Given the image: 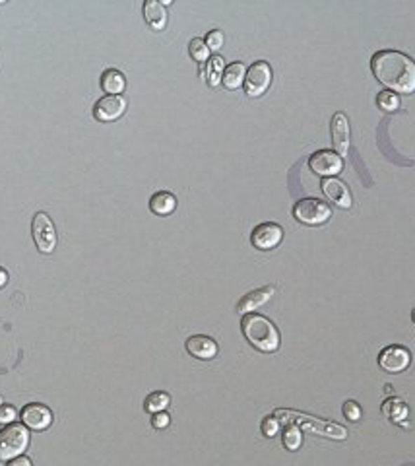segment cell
<instances>
[{"mask_svg":"<svg viewBox=\"0 0 415 466\" xmlns=\"http://www.w3.org/2000/svg\"><path fill=\"white\" fill-rule=\"evenodd\" d=\"M186 352L192 358L198 359H212L217 356V342L204 334H196L186 340Z\"/></svg>","mask_w":415,"mask_h":466,"instance_id":"obj_15","label":"cell"},{"mask_svg":"<svg viewBox=\"0 0 415 466\" xmlns=\"http://www.w3.org/2000/svg\"><path fill=\"white\" fill-rule=\"evenodd\" d=\"M126 111V100L123 95H105L101 98L95 107H93V116L100 123H113L116 119L125 115Z\"/></svg>","mask_w":415,"mask_h":466,"instance_id":"obj_10","label":"cell"},{"mask_svg":"<svg viewBox=\"0 0 415 466\" xmlns=\"http://www.w3.org/2000/svg\"><path fill=\"white\" fill-rule=\"evenodd\" d=\"M283 439V447L290 451H297L301 447V441H303V433L297 425H287L285 432L282 435Z\"/></svg>","mask_w":415,"mask_h":466,"instance_id":"obj_25","label":"cell"},{"mask_svg":"<svg viewBox=\"0 0 415 466\" xmlns=\"http://www.w3.org/2000/svg\"><path fill=\"white\" fill-rule=\"evenodd\" d=\"M341 412H343V416L348 418L349 422H358L359 418H361V408L355 400H348L343 408H341Z\"/></svg>","mask_w":415,"mask_h":466,"instance_id":"obj_27","label":"cell"},{"mask_svg":"<svg viewBox=\"0 0 415 466\" xmlns=\"http://www.w3.org/2000/svg\"><path fill=\"white\" fill-rule=\"evenodd\" d=\"M308 167L313 169V173L328 179V177H336L343 169V159L332 150H320L308 158Z\"/></svg>","mask_w":415,"mask_h":466,"instance_id":"obj_8","label":"cell"},{"mask_svg":"<svg viewBox=\"0 0 415 466\" xmlns=\"http://www.w3.org/2000/svg\"><path fill=\"white\" fill-rule=\"evenodd\" d=\"M278 430H280V422H278L274 416L264 418V422H262V433H264L266 437H274Z\"/></svg>","mask_w":415,"mask_h":466,"instance_id":"obj_30","label":"cell"},{"mask_svg":"<svg viewBox=\"0 0 415 466\" xmlns=\"http://www.w3.org/2000/svg\"><path fill=\"white\" fill-rule=\"evenodd\" d=\"M409 361H411V356L404 346H388L382 350L379 356V366L388 373H402L404 369H407Z\"/></svg>","mask_w":415,"mask_h":466,"instance_id":"obj_11","label":"cell"},{"mask_svg":"<svg viewBox=\"0 0 415 466\" xmlns=\"http://www.w3.org/2000/svg\"><path fill=\"white\" fill-rule=\"evenodd\" d=\"M189 53H191V57L200 62V65H206L208 60H210V49H208V45L204 39H200V37H194L191 43H189Z\"/></svg>","mask_w":415,"mask_h":466,"instance_id":"obj_24","label":"cell"},{"mask_svg":"<svg viewBox=\"0 0 415 466\" xmlns=\"http://www.w3.org/2000/svg\"><path fill=\"white\" fill-rule=\"evenodd\" d=\"M22 422L25 427H29L34 432H45L53 424V412L45 404L32 402L22 410Z\"/></svg>","mask_w":415,"mask_h":466,"instance_id":"obj_12","label":"cell"},{"mask_svg":"<svg viewBox=\"0 0 415 466\" xmlns=\"http://www.w3.org/2000/svg\"><path fill=\"white\" fill-rule=\"evenodd\" d=\"M274 295V286H266V288H260V290H254L247 293L239 303H237V311L241 315H249L254 309H258L260 305H264L266 301L270 300Z\"/></svg>","mask_w":415,"mask_h":466,"instance_id":"obj_16","label":"cell"},{"mask_svg":"<svg viewBox=\"0 0 415 466\" xmlns=\"http://www.w3.org/2000/svg\"><path fill=\"white\" fill-rule=\"evenodd\" d=\"M169 422H171V418H169V414H165V412H158V414H154V420H151L154 427H158V430H163V427H167Z\"/></svg>","mask_w":415,"mask_h":466,"instance_id":"obj_31","label":"cell"},{"mask_svg":"<svg viewBox=\"0 0 415 466\" xmlns=\"http://www.w3.org/2000/svg\"><path fill=\"white\" fill-rule=\"evenodd\" d=\"M322 192L326 194V199L332 200L336 206L340 208H351V192L346 187V183H341L340 179L336 177H328L322 181Z\"/></svg>","mask_w":415,"mask_h":466,"instance_id":"obj_14","label":"cell"},{"mask_svg":"<svg viewBox=\"0 0 415 466\" xmlns=\"http://www.w3.org/2000/svg\"><path fill=\"white\" fill-rule=\"evenodd\" d=\"M374 78L394 93L415 92V60L406 53L384 49L374 53L371 58Z\"/></svg>","mask_w":415,"mask_h":466,"instance_id":"obj_1","label":"cell"},{"mask_svg":"<svg viewBox=\"0 0 415 466\" xmlns=\"http://www.w3.org/2000/svg\"><path fill=\"white\" fill-rule=\"evenodd\" d=\"M225 65L222 57H212L208 60L206 65H202V74L206 78L208 86L216 88L217 84L222 82V76H224Z\"/></svg>","mask_w":415,"mask_h":466,"instance_id":"obj_21","label":"cell"},{"mask_svg":"<svg viewBox=\"0 0 415 466\" xmlns=\"http://www.w3.org/2000/svg\"><path fill=\"white\" fill-rule=\"evenodd\" d=\"M32 235H34L37 249L45 255L53 253L57 247V229H55V224H53L49 214H45V212H37L32 220Z\"/></svg>","mask_w":415,"mask_h":466,"instance_id":"obj_6","label":"cell"},{"mask_svg":"<svg viewBox=\"0 0 415 466\" xmlns=\"http://www.w3.org/2000/svg\"><path fill=\"white\" fill-rule=\"evenodd\" d=\"M293 216L305 225H322L332 218V210L322 200L301 199L293 206Z\"/></svg>","mask_w":415,"mask_h":466,"instance_id":"obj_5","label":"cell"},{"mask_svg":"<svg viewBox=\"0 0 415 466\" xmlns=\"http://www.w3.org/2000/svg\"><path fill=\"white\" fill-rule=\"evenodd\" d=\"M411 317H414V323H415V309H414V315H411Z\"/></svg>","mask_w":415,"mask_h":466,"instance_id":"obj_34","label":"cell"},{"mask_svg":"<svg viewBox=\"0 0 415 466\" xmlns=\"http://www.w3.org/2000/svg\"><path fill=\"white\" fill-rule=\"evenodd\" d=\"M376 103H379V107L384 109V111H396V109L400 107L398 95L394 92H381L379 98H376Z\"/></svg>","mask_w":415,"mask_h":466,"instance_id":"obj_26","label":"cell"},{"mask_svg":"<svg viewBox=\"0 0 415 466\" xmlns=\"http://www.w3.org/2000/svg\"><path fill=\"white\" fill-rule=\"evenodd\" d=\"M8 282V272H6V268L0 267V288H4Z\"/></svg>","mask_w":415,"mask_h":466,"instance_id":"obj_33","label":"cell"},{"mask_svg":"<svg viewBox=\"0 0 415 466\" xmlns=\"http://www.w3.org/2000/svg\"><path fill=\"white\" fill-rule=\"evenodd\" d=\"M245 76H247V67L243 62H231L229 67H225L222 84L233 92V90H239L245 84Z\"/></svg>","mask_w":415,"mask_h":466,"instance_id":"obj_20","label":"cell"},{"mask_svg":"<svg viewBox=\"0 0 415 466\" xmlns=\"http://www.w3.org/2000/svg\"><path fill=\"white\" fill-rule=\"evenodd\" d=\"M16 420V408L10 406V404H2L0 406V424H14Z\"/></svg>","mask_w":415,"mask_h":466,"instance_id":"obj_29","label":"cell"},{"mask_svg":"<svg viewBox=\"0 0 415 466\" xmlns=\"http://www.w3.org/2000/svg\"><path fill=\"white\" fill-rule=\"evenodd\" d=\"M274 418L280 424L285 425H297L299 430L315 433V435H322V437H330V439H346L348 437V430L340 424H332L326 420H318L315 416H308L297 410H275Z\"/></svg>","mask_w":415,"mask_h":466,"instance_id":"obj_3","label":"cell"},{"mask_svg":"<svg viewBox=\"0 0 415 466\" xmlns=\"http://www.w3.org/2000/svg\"><path fill=\"white\" fill-rule=\"evenodd\" d=\"M101 88L107 95H121L126 88L125 74L115 70V68H109L101 74Z\"/></svg>","mask_w":415,"mask_h":466,"instance_id":"obj_18","label":"cell"},{"mask_svg":"<svg viewBox=\"0 0 415 466\" xmlns=\"http://www.w3.org/2000/svg\"><path fill=\"white\" fill-rule=\"evenodd\" d=\"M272 84V67L266 60H257L247 68L245 76V92L250 98H260Z\"/></svg>","mask_w":415,"mask_h":466,"instance_id":"obj_7","label":"cell"},{"mask_svg":"<svg viewBox=\"0 0 415 466\" xmlns=\"http://www.w3.org/2000/svg\"><path fill=\"white\" fill-rule=\"evenodd\" d=\"M241 331L250 346L257 348L258 352L272 354L280 348V331L268 317L258 315V313L245 315L241 321Z\"/></svg>","mask_w":415,"mask_h":466,"instance_id":"obj_2","label":"cell"},{"mask_svg":"<svg viewBox=\"0 0 415 466\" xmlns=\"http://www.w3.org/2000/svg\"><path fill=\"white\" fill-rule=\"evenodd\" d=\"M0 406H2V397H0Z\"/></svg>","mask_w":415,"mask_h":466,"instance_id":"obj_35","label":"cell"},{"mask_svg":"<svg viewBox=\"0 0 415 466\" xmlns=\"http://www.w3.org/2000/svg\"><path fill=\"white\" fill-rule=\"evenodd\" d=\"M332 131V144L338 156H346L349 152V123L343 113H336L330 121Z\"/></svg>","mask_w":415,"mask_h":466,"instance_id":"obj_13","label":"cell"},{"mask_svg":"<svg viewBox=\"0 0 415 466\" xmlns=\"http://www.w3.org/2000/svg\"><path fill=\"white\" fill-rule=\"evenodd\" d=\"M206 45L210 51H217L222 49V45H224V34L219 32V29H212L210 34L206 35Z\"/></svg>","mask_w":415,"mask_h":466,"instance_id":"obj_28","label":"cell"},{"mask_svg":"<svg viewBox=\"0 0 415 466\" xmlns=\"http://www.w3.org/2000/svg\"><path fill=\"white\" fill-rule=\"evenodd\" d=\"M283 239V229L280 224L274 222H264V224L257 225L252 233H250V243L260 251L275 249Z\"/></svg>","mask_w":415,"mask_h":466,"instance_id":"obj_9","label":"cell"},{"mask_svg":"<svg viewBox=\"0 0 415 466\" xmlns=\"http://www.w3.org/2000/svg\"><path fill=\"white\" fill-rule=\"evenodd\" d=\"M382 414L390 418L392 422H402L407 416V408L400 399H388L382 404Z\"/></svg>","mask_w":415,"mask_h":466,"instance_id":"obj_22","label":"cell"},{"mask_svg":"<svg viewBox=\"0 0 415 466\" xmlns=\"http://www.w3.org/2000/svg\"><path fill=\"white\" fill-rule=\"evenodd\" d=\"M169 404H171V399H169V394H167V392H161V391L151 392L150 397L146 399V402H144L146 410H148V412H151V414L163 412V410H165Z\"/></svg>","mask_w":415,"mask_h":466,"instance_id":"obj_23","label":"cell"},{"mask_svg":"<svg viewBox=\"0 0 415 466\" xmlns=\"http://www.w3.org/2000/svg\"><path fill=\"white\" fill-rule=\"evenodd\" d=\"M144 18H146V22H148L151 29L161 32L167 25L165 4L158 2V0H146L144 2Z\"/></svg>","mask_w":415,"mask_h":466,"instance_id":"obj_17","label":"cell"},{"mask_svg":"<svg viewBox=\"0 0 415 466\" xmlns=\"http://www.w3.org/2000/svg\"><path fill=\"white\" fill-rule=\"evenodd\" d=\"M29 445V432L24 424H10L0 432V460L22 457Z\"/></svg>","mask_w":415,"mask_h":466,"instance_id":"obj_4","label":"cell"},{"mask_svg":"<svg viewBox=\"0 0 415 466\" xmlns=\"http://www.w3.org/2000/svg\"><path fill=\"white\" fill-rule=\"evenodd\" d=\"M175 208H177V199L171 192L159 191L150 199V210L156 216H169L171 212H175Z\"/></svg>","mask_w":415,"mask_h":466,"instance_id":"obj_19","label":"cell"},{"mask_svg":"<svg viewBox=\"0 0 415 466\" xmlns=\"http://www.w3.org/2000/svg\"><path fill=\"white\" fill-rule=\"evenodd\" d=\"M6 466H34V465H32V458H27L22 455V457H16L12 458V460H8V465Z\"/></svg>","mask_w":415,"mask_h":466,"instance_id":"obj_32","label":"cell"}]
</instances>
